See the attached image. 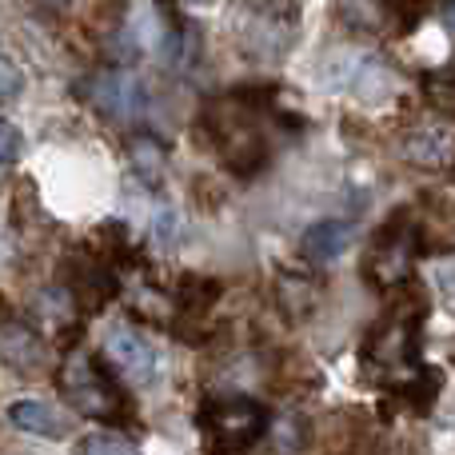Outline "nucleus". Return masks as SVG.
<instances>
[{"label":"nucleus","instance_id":"1","mask_svg":"<svg viewBox=\"0 0 455 455\" xmlns=\"http://www.w3.org/2000/svg\"><path fill=\"white\" fill-rule=\"evenodd\" d=\"M419 328H424V307L403 304L387 312L363 344V363L379 384H392L400 392H416V384H440L443 376H432L419 360Z\"/></svg>","mask_w":455,"mask_h":455},{"label":"nucleus","instance_id":"2","mask_svg":"<svg viewBox=\"0 0 455 455\" xmlns=\"http://www.w3.org/2000/svg\"><path fill=\"white\" fill-rule=\"evenodd\" d=\"M60 387L72 400V408L84 411L88 419H104V424H120L128 416V400L108 371H100L88 352H68L60 368Z\"/></svg>","mask_w":455,"mask_h":455},{"label":"nucleus","instance_id":"3","mask_svg":"<svg viewBox=\"0 0 455 455\" xmlns=\"http://www.w3.org/2000/svg\"><path fill=\"white\" fill-rule=\"evenodd\" d=\"M200 427L208 435V448L216 455L243 451L267 432V411L248 395H224V400H208L200 411Z\"/></svg>","mask_w":455,"mask_h":455},{"label":"nucleus","instance_id":"4","mask_svg":"<svg viewBox=\"0 0 455 455\" xmlns=\"http://www.w3.org/2000/svg\"><path fill=\"white\" fill-rule=\"evenodd\" d=\"M208 132H212L216 148H220L224 164L240 176H251L256 168H264L267 160V144H264V132L259 124L251 120L248 108L240 104H216L208 112Z\"/></svg>","mask_w":455,"mask_h":455},{"label":"nucleus","instance_id":"5","mask_svg":"<svg viewBox=\"0 0 455 455\" xmlns=\"http://www.w3.org/2000/svg\"><path fill=\"white\" fill-rule=\"evenodd\" d=\"M296 40V0H251L240 16V44L248 56L280 60Z\"/></svg>","mask_w":455,"mask_h":455},{"label":"nucleus","instance_id":"6","mask_svg":"<svg viewBox=\"0 0 455 455\" xmlns=\"http://www.w3.org/2000/svg\"><path fill=\"white\" fill-rule=\"evenodd\" d=\"M416 259H419V232L400 212L379 228L376 243H371L368 259H363V272H368V280L376 288H395V283H403L411 275Z\"/></svg>","mask_w":455,"mask_h":455},{"label":"nucleus","instance_id":"7","mask_svg":"<svg viewBox=\"0 0 455 455\" xmlns=\"http://www.w3.org/2000/svg\"><path fill=\"white\" fill-rule=\"evenodd\" d=\"M104 355L120 376L136 379V384H152L156 379V347L132 328V323H108L104 331Z\"/></svg>","mask_w":455,"mask_h":455},{"label":"nucleus","instance_id":"8","mask_svg":"<svg viewBox=\"0 0 455 455\" xmlns=\"http://www.w3.org/2000/svg\"><path fill=\"white\" fill-rule=\"evenodd\" d=\"M336 80L368 104H387L395 96V88H400V76H395V68L384 56H344Z\"/></svg>","mask_w":455,"mask_h":455},{"label":"nucleus","instance_id":"9","mask_svg":"<svg viewBox=\"0 0 455 455\" xmlns=\"http://www.w3.org/2000/svg\"><path fill=\"white\" fill-rule=\"evenodd\" d=\"M84 96L92 100V108H100L112 120H132L144 108V88L140 80L124 76V72H100L84 84Z\"/></svg>","mask_w":455,"mask_h":455},{"label":"nucleus","instance_id":"10","mask_svg":"<svg viewBox=\"0 0 455 455\" xmlns=\"http://www.w3.org/2000/svg\"><path fill=\"white\" fill-rule=\"evenodd\" d=\"M400 152L419 168H451L455 164V140L443 128H416L403 136Z\"/></svg>","mask_w":455,"mask_h":455},{"label":"nucleus","instance_id":"11","mask_svg":"<svg viewBox=\"0 0 455 455\" xmlns=\"http://www.w3.org/2000/svg\"><path fill=\"white\" fill-rule=\"evenodd\" d=\"M0 360L12 363L20 376H32L44 360V344L24 323H0Z\"/></svg>","mask_w":455,"mask_h":455},{"label":"nucleus","instance_id":"12","mask_svg":"<svg viewBox=\"0 0 455 455\" xmlns=\"http://www.w3.org/2000/svg\"><path fill=\"white\" fill-rule=\"evenodd\" d=\"M352 235H355V228L347 220H320L304 232V243H299V248H304V256L312 259V264H331L336 256L347 251Z\"/></svg>","mask_w":455,"mask_h":455},{"label":"nucleus","instance_id":"13","mask_svg":"<svg viewBox=\"0 0 455 455\" xmlns=\"http://www.w3.org/2000/svg\"><path fill=\"white\" fill-rule=\"evenodd\" d=\"M8 419H12L20 432H28V435H44V440H64V419L56 416L48 403H40V400H20V403H12L8 408Z\"/></svg>","mask_w":455,"mask_h":455},{"label":"nucleus","instance_id":"14","mask_svg":"<svg viewBox=\"0 0 455 455\" xmlns=\"http://www.w3.org/2000/svg\"><path fill=\"white\" fill-rule=\"evenodd\" d=\"M336 12L352 32H384L395 20L387 0H336Z\"/></svg>","mask_w":455,"mask_h":455},{"label":"nucleus","instance_id":"15","mask_svg":"<svg viewBox=\"0 0 455 455\" xmlns=\"http://www.w3.org/2000/svg\"><path fill=\"white\" fill-rule=\"evenodd\" d=\"M424 96L435 112L455 116V72H427L424 76Z\"/></svg>","mask_w":455,"mask_h":455},{"label":"nucleus","instance_id":"16","mask_svg":"<svg viewBox=\"0 0 455 455\" xmlns=\"http://www.w3.org/2000/svg\"><path fill=\"white\" fill-rule=\"evenodd\" d=\"M80 455H140L132 440H124V435H112V432H100V435H88Z\"/></svg>","mask_w":455,"mask_h":455},{"label":"nucleus","instance_id":"17","mask_svg":"<svg viewBox=\"0 0 455 455\" xmlns=\"http://www.w3.org/2000/svg\"><path fill=\"white\" fill-rule=\"evenodd\" d=\"M20 148H24V136H20V128H16V124H8V120H0V168H4V164H12V160L20 156Z\"/></svg>","mask_w":455,"mask_h":455},{"label":"nucleus","instance_id":"18","mask_svg":"<svg viewBox=\"0 0 455 455\" xmlns=\"http://www.w3.org/2000/svg\"><path fill=\"white\" fill-rule=\"evenodd\" d=\"M24 88V72L12 60H0V100H12Z\"/></svg>","mask_w":455,"mask_h":455},{"label":"nucleus","instance_id":"19","mask_svg":"<svg viewBox=\"0 0 455 455\" xmlns=\"http://www.w3.org/2000/svg\"><path fill=\"white\" fill-rule=\"evenodd\" d=\"M132 156H136V164L148 168V172H160V164H164V148H160L156 140H136Z\"/></svg>","mask_w":455,"mask_h":455},{"label":"nucleus","instance_id":"20","mask_svg":"<svg viewBox=\"0 0 455 455\" xmlns=\"http://www.w3.org/2000/svg\"><path fill=\"white\" fill-rule=\"evenodd\" d=\"M443 24L455 32V0H443Z\"/></svg>","mask_w":455,"mask_h":455},{"label":"nucleus","instance_id":"21","mask_svg":"<svg viewBox=\"0 0 455 455\" xmlns=\"http://www.w3.org/2000/svg\"><path fill=\"white\" fill-rule=\"evenodd\" d=\"M36 4H44V8H56V12H60V8H68L72 0H36Z\"/></svg>","mask_w":455,"mask_h":455},{"label":"nucleus","instance_id":"22","mask_svg":"<svg viewBox=\"0 0 455 455\" xmlns=\"http://www.w3.org/2000/svg\"><path fill=\"white\" fill-rule=\"evenodd\" d=\"M188 4H212V0H188Z\"/></svg>","mask_w":455,"mask_h":455}]
</instances>
